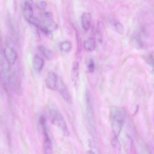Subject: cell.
Here are the masks:
<instances>
[{"instance_id": "1", "label": "cell", "mask_w": 154, "mask_h": 154, "mask_svg": "<svg viewBox=\"0 0 154 154\" xmlns=\"http://www.w3.org/2000/svg\"><path fill=\"white\" fill-rule=\"evenodd\" d=\"M110 118L113 133L117 138L124 124V113L119 107H113L111 109Z\"/></svg>"}, {"instance_id": "2", "label": "cell", "mask_w": 154, "mask_h": 154, "mask_svg": "<svg viewBox=\"0 0 154 154\" xmlns=\"http://www.w3.org/2000/svg\"><path fill=\"white\" fill-rule=\"evenodd\" d=\"M49 114L52 123L60 128L65 135L68 136L69 132L66 121L61 113L55 109H51Z\"/></svg>"}, {"instance_id": "3", "label": "cell", "mask_w": 154, "mask_h": 154, "mask_svg": "<svg viewBox=\"0 0 154 154\" xmlns=\"http://www.w3.org/2000/svg\"><path fill=\"white\" fill-rule=\"evenodd\" d=\"M56 90L57 91L63 99L68 103H72V99L65 83L62 79L58 77Z\"/></svg>"}, {"instance_id": "4", "label": "cell", "mask_w": 154, "mask_h": 154, "mask_svg": "<svg viewBox=\"0 0 154 154\" xmlns=\"http://www.w3.org/2000/svg\"><path fill=\"white\" fill-rule=\"evenodd\" d=\"M8 81L10 87L18 94H22L23 90L21 84L18 77L15 73L10 74Z\"/></svg>"}, {"instance_id": "5", "label": "cell", "mask_w": 154, "mask_h": 154, "mask_svg": "<svg viewBox=\"0 0 154 154\" xmlns=\"http://www.w3.org/2000/svg\"><path fill=\"white\" fill-rule=\"evenodd\" d=\"M5 58L10 65H14L17 59V55L14 49L7 46L4 49L3 53Z\"/></svg>"}, {"instance_id": "6", "label": "cell", "mask_w": 154, "mask_h": 154, "mask_svg": "<svg viewBox=\"0 0 154 154\" xmlns=\"http://www.w3.org/2000/svg\"><path fill=\"white\" fill-rule=\"evenodd\" d=\"M44 140L43 145V151L44 154H51L53 152V147L51 141L48 133L47 129L42 130Z\"/></svg>"}, {"instance_id": "7", "label": "cell", "mask_w": 154, "mask_h": 154, "mask_svg": "<svg viewBox=\"0 0 154 154\" xmlns=\"http://www.w3.org/2000/svg\"><path fill=\"white\" fill-rule=\"evenodd\" d=\"M88 118L90 125L93 128L94 126V116L93 106L91 99L89 94L86 93V96Z\"/></svg>"}, {"instance_id": "8", "label": "cell", "mask_w": 154, "mask_h": 154, "mask_svg": "<svg viewBox=\"0 0 154 154\" xmlns=\"http://www.w3.org/2000/svg\"><path fill=\"white\" fill-rule=\"evenodd\" d=\"M58 77L53 72H49L46 80V85L47 88L51 90L55 91Z\"/></svg>"}, {"instance_id": "9", "label": "cell", "mask_w": 154, "mask_h": 154, "mask_svg": "<svg viewBox=\"0 0 154 154\" xmlns=\"http://www.w3.org/2000/svg\"><path fill=\"white\" fill-rule=\"evenodd\" d=\"M81 22L83 29L85 31H88L90 28L91 25V14L88 12H85L83 14L82 17Z\"/></svg>"}, {"instance_id": "10", "label": "cell", "mask_w": 154, "mask_h": 154, "mask_svg": "<svg viewBox=\"0 0 154 154\" xmlns=\"http://www.w3.org/2000/svg\"><path fill=\"white\" fill-rule=\"evenodd\" d=\"M44 61L41 57L37 55H34L33 59V66L36 71L39 72L43 68Z\"/></svg>"}, {"instance_id": "11", "label": "cell", "mask_w": 154, "mask_h": 154, "mask_svg": "<svg viewBox=\"0 0 154 154\" xmlns=\"http://www.w3.org/2000/svg\"><path fill=\"white\" fill-rule=\"evenodd\" d=\"M85 49L88 52H92L95 49L96 44L95 40L93 37H90L85 40L83 43Z\"/></svg>"}, {"instance_id": "12", "label": "cell", "mask_w": 154, "mask_h": 154, "mask_svg": "<svg viewBox=\"0 0 154 154\" xmlns=\"http://www.w3.org/2000/svg\"><path fill=\"white\" fill-rule=\"evenodd\" d=\"M79 73V64L78 62H74L72 64L71 76L72 79L76 84L78 81Z\"/></svg>"}, {"instance_id": "13", "label": "cell", "mask_w": 154, "mask_h": 154, "mask_svg": "<svg viewBox=\"0 0 154 154\" xmlns=\"http://www.w3.org/2000/svg\"><path fill=\"white\" fill-rule=\"evenodd\" d=\"M38 49L43 56L48 60H51L53 59V53L52 51L47 47L40 45L38 47Z\"/></svg>"}, {"instance_id": "14", "label": "cell", "mask_w": 154, "mask_h": 154, "mask_svg": "<svg viewBox=\"0 0 154 154\" xmlns=\"http://www.w3.org/2000/svg\"><path fill=\"white\" fill-rule=\"evenodd\" d=\"M131 42L133 47L137 49L143 48L144 46L143 43L138 35L133 36L131 38Z\"/></svg>"}, {"instance_id": "15", "label": "cell", "mask_w": 154, "mask_h": 154, "mask_svg": "<svg viewBox=\"0 0 154 154\" xmlns=\"http://www.w3.org/2000/svg\"><path fill=\"white\" fill-rule=\"evenodd\" d=\"M43 24L42 25L45 28L51 33L55 31L58 29V26L53 21H44Z\"/></svg>"}, {"instance_id": "16", "label": "cell", "mask_w": 154, "mask_h": 154, "mask_svg": "<svg viewBox=\"0 0 154 154\" xmlns=\"http://www.w3.org/2000/svg\"><path fill=\"white\" fill-rule=\"evenodd\" d=\"M24 14L26 16L27 18L33 16V9L31 4L28 1H25L24 4Z\"/></svg>"}, {"instance_id": "17", "label": "cell", "mask_w": 154, "mask_h": 154, "mask_svg": "<svg viewBox=\"0 0 154 154\" xmlns=\"http://www.w3.org/2000/svg\"><path fill=\"white\" fill-rule=\"evenodd\" d=\"M86 62L88 72L91 73H93L95 68V63L93 59L91 57H88Z\"/></svg>"}, {"instance_id": "18", "label": "cell", "mask_w": 154, "mask_h": 154, "mask_svg": "<svg viewBox=\"0 0 154 154\" xmlns=\"http://www.w3.org/2000/svg\"><path fill=\"white\" fill-rule=\"evenodd\" d=\"M114 26L118 33L120 35L123 34L125 32V29L122 24L117 21L113 22Z\"/></svg>"}, {"instance_id": "19", "label": "cell", "mask_w": 154, "mask_h": 154, "mask_svg": "<svg viewBox=\"0 0 154 154\" xmlns=\"http://www.w3.org/2000/svg\"><path fill=\"white\" fill-rule=\"evenodd\" d=\"M72 44L68 41H64L61 43L60 45V49L63 52H68L72 48Z\"/></svg>"}, {"instance_id": "20", "label": "cell", "mask_w": 154, "mask_h": 154, "mask_svg": "<svg viewBox=\"0 0 154 154\" xmlns=\"http://www.w3.org/2000/svg\"><path fill=\"white\" fill-rule=\"evenodd\" d=\"M75 30L76 33V37L77 45H78V49H77V53L78 55H80L82 49V43L80 36L79 32L76 28Z\"/></svg>"}, {"instance_id": "21", "label": "cell", "mask_w": 154, "mask_h": 154, "mask_svg": "<svg viewBox=\"0 0 154 154\" xmlns=\"http://www.w3.org/2000/svg\"><path fill=\"white\" fill-rule=\"evenodd\" d=\"M27 19L28 20L30 23L34 25V26L38 28L41 25L39 21L33 16H30Z\"/></svg>"}, {"instance_id": "22", "label": "cell", "mask_w": 154, "mask_h": 154, "mask_svg": "<svg viewBox=\"0 0 154 154\" xmlns=\"http://www.w3.org/2000/svg\"><path fill=\"white\" fill-rule=\"evenodd\" d=\"M36 5L37 8L41 10L46 9L47 6V3L45 2L42 1H38L37 2Z\"/></svg>"}, {"instance_id": "23", "label": "cell", "mask_w": 154, "mask_h": 154, "mask_svg": "<svg viewBox=\"0 0 154 154\" xmlns=\"http://www.w3.org/2000/svg\"><path fill=\"white\" fill-rule=\"evenodd\" d=\"M43 17L45 20L44 21H53V16L52 13L49 12L44 13L43 14Z\"/></svg>"}, {"instance_id": "24", "label": "cell", "mask_w": 154, "mask_h": 154, "mask_svg": "<svg viewBox=\"0 0 154 154\" xmlns=\"http://www.w3.org/2000/svg\"><path fill=\"white\" fill-rule=\"evenodd\" d=\"M147 62L150 65L154 66V59L153 57L151 55H149L147 57Z\"/></svg>"}, {"instance_id": "25", "label": "cell", "mask_w": 154, "mask_h": 154, "mask_svg": "<svg viewBox=\"0 0 154 154\" xmlns=\"http://www.w3.org/2000/svg\"><path fill=\"white\" fill-rule=\"evenodd\" d=\"M95 35L96 39L99 43H102V42L103 40L102 37L100 34V33L98 31L96 32Z\"/></svg>"}, {"instance_id": "26", "label": "cell", "mask_w": 154, "mask_h": 154, "mask_svg": "<svg viewBox=\"0 0 154 154\" xmlns=\"http://www.w3.org/2000/svg\"><path fill=\"white\" fill-rule=\"evenodd\" d=\"M104 27L103 24L101 23H100L98 25V31L99 33H102L104 31Z\"/></svg>"}, {"instance_id": "27", "label": "cell", "mask_w": 154, "mask_h": 154, "mask_svg": "<svg viewBox=\"0 0 154 154\" xmlns=\"http://www.w3.org/2000/svg\"></svg>"}]
</instances>
